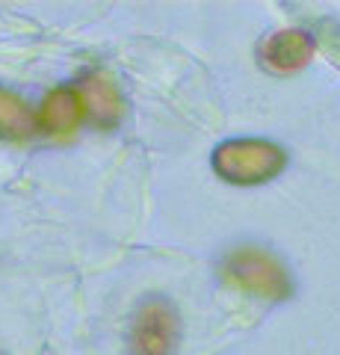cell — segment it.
<instances>
[{
	"instance_id": "obj_1",
	"label": "cell",
	"mask_w": 340,
	"mask_h": 355,
	"mask_svg": "<svg viewBox=\"0 0 340 355\" xmlns=\"http://www.w3.org/2000/svg\"><path fill=\"white\" fill-rule=\"evenodd\" d=\"M287 157L267 139H231L213 151V169L231 184H263L276 178Z\"/></svg>"
},
{
	"instance_id": "obj_2",
	"label": "cell",
	"mask_w": 340,
	"mask_h": 355,
	"mask_svg": "<svg viewBox=\"0 0 340 355\" xmlns=\"http://www.w3.org/2000/svg\"><path fill=\"white\" fill-rule=\"evenodd\" d=\"M225 279L246 293L263 299H284L290 293L287 270L263 249H237L222 263Z\"/></svg>"
},
{
	"instance_id": "obj_3",
	"label": "cell",
	"mask_w": 340,
	"mask_h": 355,
	"mask_svg": "<svg viewBox=\"0 0 340 355\" xmlns=\"http://www.w3.org/2000/svg\"><path fill=\"white\" fill-rule=\"evenodd\" d=\"M181 320L169 299L151 296L139 305L130 326V355H175Z\"/></svg>"
},
{
	"instance_id": "obj_4",
	"label": "cell",
	"mask_w": 340,
	"mask_h": 355,
	"mask_svg": "<svg viewBox=\"0 0 340 355\" xmlns=\"http://www.w3.org/2000/svg\"><path fill=\"white\" fill-rule=\"evenodd\" d=\"M80 101L83 110L89 116L92 125L98 128H116L125 116V98L118 92L116 80L107 71H92L89 77H83L80 83Z\"/></svg>"
},
{
	"instance_id": "obj_5",
	"label": "cell",
	"mask_w": 340,
	"mask_h": 355,
	"mask_svg": "<svg viewBox=\"0 0 340 355\" xmlns=\"http://www.w3.org/2000/svg\"><path fill=\"white\" fill-rule=\"evenodd\" d=\"M83 116H86V110L80 101V92L78 89L60 86L45 98L36 119H39V130L48 133V137H71L80 128Z\"/></svg>"
},
{
	"instance_id": "obj_6",
	"label": "cell",
	"mask_w": 340,
	"mask_h": 355,
	"mask_svg": "<svg viewBox=\"0 0 340 355\" xmlns=\"http://www.w3.org/2000/svg\"><path fill=\"white\" fill-rule=\"evenodd\" d=\"M311 53H314V42L308 33H299V30L276 33V36H269L260 44L263 65H269V69H276V71L302 69V65L311 60Z\"/></svg>"
},
{
	"instance_id": "obj_7",
	"label": "cell",
	"mask_w": 340,
	"mask_h": 355,
	"mask_svg": "<svg viewBox=\"0 0 340 355\" xmlns=\"http://www.w3.org/2000/svg\"><path fill=\"white\" fill-rule=\"evenodd\" d=\"M39 128V119L15 92L0 89V139H27Z\"/></svg>"
}]
</instances>
